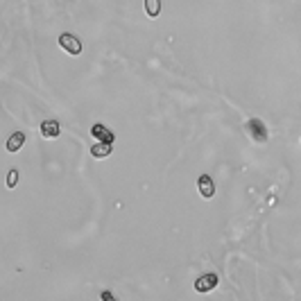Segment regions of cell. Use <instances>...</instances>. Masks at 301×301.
<instances>
[{
  "label": "cell",
  "instance_id": "1",
  "mask_svg": "<svg viewBox=\"0 0 301 301\" xmlns=\"http://www.w3.org/2000/svg\"><path fill=\"white\" fill-rule=\"evenodd\" d=\"M245 129H247V134H249L251 138L256 140V143H265V140H268V127H265V123L260 118L247 120Z\"/></svg>",
  "mask_w": 301,
  "mask_h": 301
},
{
  "label": "cell",
  "instance_id": "2",
  "mask_svg": "<svg viewBox=\"0 0 301 301\" xmlns=\"http://www.w3.org/2000/svg\"><path fill=\"white\" fill-rule=\"evenodd\" d=\"M59 46L64 48L68 55H80V52H82L80 39L72 36V34H61V36H59Z\"/></svg>",
  "mask_w": 301,
  "mask_h": 301
},
{
  "label": "cell",
  "instance_id": "3",
  "mask_svg": "<svg viewBox=\"0 0 301 301\" xmlns=\"http://www.w3.org/2000/svg\"><path fill=\"white\" fill-rule=\"evenodd\" d=\"M217 283H220L217 274H204V276H200V279L195 281V290H197V292H211V290L217 288Z\"/></svg>",
  "mask_w": 301,
  "mask_h": 301
},
{
  "label": "cell",
  "instance_id": "4",
  "mask_svg": "<svg viewBox=\"0 0 301 301\" xmlns=\"http://www.w3.org/2000/svg\"><path fill=\"white\" fill-rule=\"evenodd\" d=\"M197 191H200V195L204 200H211V197L215 195V183H213V179L208 177V174H200V179H197Z\"/></svg>",
  "mask_w": 301,
  "mask_h": 301
},
{
  "label": "cell",
  "instance_id": "5",
  "mask_svg": "<svg viewBox=\"0 0 301 301\" xmlns=\"http://www.w3.org/2000/svg\"><path fill=\"white\" fill-rule=\"evenodd\" d=\"M91 134H93V138H98V140H102V143H114L116 140V136H114V132L111 129H106L104 125H93L91 127Z\"/></svg>",
  "mask_w": 301,
  "mask_h": 301
},
{
  "label": "cell",
  "instance_id": "6",
  "mask_svg": "<svg viewBox=\"0 0 301 301\" xmlns=\"http://www.w3.org/2000/svg\"><path fill=\"white\" fill-rule=\"evenodd\" d=\"M111 152H114V143H102V140H98L95 145H91V157H95V159H106V157H111Z\"/></svg>",
  "mask_w": 301,
  "mask_h": 301
},
{
  "label": "cell",
  "instance_id": "7",
  "mask_svg": "<svg viewBox=\"0 0 301 301\" xmlns=\"http://www.w3.org/2000/svg\"><path fill=\"white\" fill-rule=\"evenodd\" d=\"M41 136L43 138H48V140L57 138V136H59V123H57V120H43L41 123Z\"/></svg>",
  "mask_w": 301,
  "mask_h": 301
},
{
  "label": "cell",
  "instance_id": "8",
  "mask_svg": "<svg viewBox=\"0 0 301 301\" xmlns=\"http://www.w3.org/2000/svg\"><path fill=\"white\" fill-rule=\"evenodd\" d=\"M23 143H25V134H23V132H14L12 138L7 140V152H18V149L23 147Z\"/></svg>",
  "mask_w": 301,
  "mask_h": 301
},
{
  "label": "cell",
  "instance_id": "9",
  "mask_svg": "<svg viewBox=\"0 0 301 301\" xmlns=\"http://www.w3.org/2000/svg\"><path fill=\"white\" fill-rule=\"evenodd\" d=\"M145 12L149 18H157L161 14V0H145Z\"/></svg>",
  "mask_w": 301,
  "mask_h": 301
},
{
  "label": "cell",
  "instance_id": "10",
  "mask_svg": "<svg viewBox=\"0 0 301 301\" xmlns=\"http://www.w3.org/2000/svg\"><path fill=\"white\" fill-rule=\"evenodd\" d=\"M16 179H18V170H9L7 186H9V188H14V186H16Z\"/></svg>",
  "mask_w": 301,
  "mask_h": 301
},
{
  "label": "cell",
  "instance_id": "11",
  "mask_svg": "<svg viewBox=\"0 0 301 301\" xmlns=\"http://www.w3.org/2000/svg\"><path fill=\"white\" fill-rule=\"evenodd\" d=\"M102 299H104V301H114V294H111V292H102Z\"/></svg>",
  "mask_w": 301,
  "mask_h": 301
}]
</instances>
